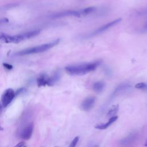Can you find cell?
<instances>
[{
  "mask_svg": "<svg viewBox=\"0 0 147 147\" xmlns=\"http://www.w3.org/2000/svg\"><path fill=\"white\" fill-rule=\"evenodd\" d=\"M100 61L77 64L68 65L65 68V71L71 75H82L95 70L99 65Z\"/></svg>",
  "mask_w": 147,
  "mask_h": 147,
  "instance_id": "1",
  "label": "cell"
},
{
  "mask_svg": "<svg viewBox=\"0 0 147 147\" xmlns=\"http://www.w3.org/2000/svg\"><path fill=\"white\" fill-rule=\"evenodd\" d=\"M60 42V39H57L52 42L35 46L33 47L29 48L27 49H25L24 50L20 51L16 53V55L18 56H24L27 55H30V54H34V53H38L41 52H45L46 51H48L51 48L54 47L56 45H57Z\"/></svg>",
  "mask_w": 147,
  "mask_h": 147,
  "instance_id": "2",
  "label": "cell"
},
{
  "mask_svg": "<svg viewBox=\"0 0 147 147\" xmlns=\"http://www.w3.org/2000/svg\"><path fill=\"white\" fill-rule=\"evenodd\" d=\"M40 33V30H34L32 31H29L28 32H25L24 33L14 35V36H10L9 34L7 35L6 38V43H18L22 41L32 38L33 37H35L37 36Z\"/></svg>",
  "mask_w": 147,
  "mask_h": 147,
  "instance_id": "3",
  "label": "cell"
},
{
  "mask_svg": "<svg viewBox=\"0 0 147 147\" xmlns=\"http://www.w3.org/2000/svg\"><path fill=\"white\" fill-rule=\"evenodd\" d=\"M121 18H118V19H116L115 20L111 21L109 22V23H107L105 25H103L102 26H100L98 29H96L95 30H94L93 32H92L88 35H87V37H93V36L98 35L100 33H102L103 32H105V31L107 30L110 28H111L113 27L114 26L116 25L117 24H118L119 22H121Z\"/></svg>",
  "mask_w": 147,
  "mask_h": 147,
  "instance_id": "4",
  "label": "cell"
},
{
  "mask_svg": "<svg viewBox=\"0 0 147 147\" xmlns=\"http://www.w3.org/2000/svg\"><path fill=\"white\" fill-rule=\"evenodd\" d=\"M15 96V92L12 88H8L6 90L3 92L1 97L2 105L3 107H5L8 106L13 100Z\"/></svg>",
  "mask_w": 147,
  "mask_h": 147,
  "instance_id": "5",
  "label": "cell"
},
{
  "mask_svg": "<svg viewBox=\"0 0 147 147\" xmlns=\"http://www.w3.org/2000/svg\"><path fill=\"white\" fill-rule=\"evenodd\" d=\"M82 13L80 10H65L53 14L51 16V18H62L65 17H80Z\"/></svg>",
  "mask_w": 147,
  "mask_h": 147,
  "instance_id": "6",
  "label": "cell"
},
{
  "mask_svg": "<svg viewBox=\"0 0 147 147\" xmlns=\"http://www.w3.org/2000/svg\"><path fill=\"white\" fill-rule=\"evenodd\" d=\"M95 99L96 98L94 96H89L86 98L82 103V109L84 111H88L91 110L95 104Z\"/></svg>",
  "mask_w": 147,
  "mask_h": 147,
  "instance_id": "7",
  "label": "cell"
},
{
  "mask_svg": "<svg viewBox=\"0 0 147 147\" xmlns=\"http://www.w3.org/2000/svg\"><path fill=\"white\" fill-rule=\"evenodd\" d=\"M33 130V125L32 123H30L26 126L22 130L21 133V137L24 140H29L32 134Z\"/></svg>",
  "mask_w": 147,
  "mask_h": 147,
  "instance_id": "8",
  "label": "cell"
},
{
  "mask_svg": "<svg viewBox=\"0 0 147 147\" xmlns=\"http://www.w3.org/2000/svg\"><path fill=\"white\" fill-rule=\"evenodd\" d=\"M60 78V74L58 72H55L51 76L48 78L47 80V85L53 86Z\"/></svg>",
  "mask_w": 147,
  "mask_h": 147,
  "instance_id": "9",
  "label": "cell"
},
{
  "mask_svg": "<svg viewBox=\"0 0 147 147\" xmlns=\"http://www.w3.org/2000/svg\"><path fill=\"white\" fill-rule=\"evenodd\" d=\"M48 76L45 74H41L37 79V84L38 87L47 85V80Z\"/></svg>",
  "mask_w": 147,
  "mask_h": 147,
  "instance_id": "10",
  "label": "cell"
},
{
  "mask_svg": "<svg viewBox=\"0 0 147 147\" xmlns=\"http://www.w3.org/2000/svg\"><path fill=\"white\" fill-rule=\"evenodd\" d=\"M93 90L96 92H102L105 88V83L102 81H98L94 83L92 86Z\"/></svg>",
  "mask_w": 147,
  "mask_h": 147,
  "instance_id": "11",
  "label": "cell"
},
{
  "mask_svg": "<svg viewBox=\"0 0 147 147\" xmlns=\"http://www.w3.org/2000/svg\"><path fill=\"white\" fill-rule=\"evenodd\" d=\"M119 110V106L118 105H113L109 110L107 113V117H112L113 116L116 115L117 113H118Z\"/></svg>",
  "mask_w": 147,
  "mask_h": 147,
  "instance_id": "12",
  "label": "cell"
},
{
  "mask_svg": "<svg viewBox=\"0 0 147 147\" xmlns=\"http://www.w3.org/2000/svg\"><path fill=\"white\" fill-rule=\"evenodd\" d=\"M95 9H96V8L95 7H88L86 8L82 9L80 10L82 13V15L84 16V15H87V14L93 13L95 10Z\"/></svg>",
  "mask_w": 147,
  "mask_h": 147,
  "instance_id": "13",
  "label": "cell"
},
{
  "mask_svg": "<svg viewBox=\"0 0 147 147\" xmlns=\"http://www.w3.org/2000/svg\"><path fill=\"white\" fill-rule=\"evenodd\" d=\"M135 87L137 89L144 90L147 88V84L145 83H138L135 85Z\"/></svg>",
  "mask_w": 147,
  "mask_h": 147,
  "instance_id": "14",
  "label": "cell"
},
{
  "mask_svg": "<svg viewBox=\"0 0 147 147\" xmlns=\"http://www.w3.org/2000/svg\"><path fill=\"white\" fill-rule=\"evenodd\" d=\"M79 140V136L75 137L73 139V140L71 142V143H70V144H69V145L68 147H75V146L76 145V144H77V143H78Z\"/></svg>",
  "mask_w": 147,
  "mask_h": 147,
  "instance_id": "15",
  "label": "cell"
},
{
  "mask_svg": "<svg viewBox=\"0 0 147 147\" xmlns=\"http://www.w3.org/2000/svg\"><path fill=\"white\" fill-rule=\"evenodd\" d=\"M3 65L4 66V67H5L6 68H7V69H13V65H11V64H8V63H3Z\"/></svg>",
  "mask_w": 147,
  "mask_h": 147,
  "instance_id": "16",
  "label": "cell"
},
{
  "mask_svg": "<svg viewBox=\"0 0 147 147\" xmlns=\"http://www.w3.org/2000/svg\"><path fill=\"white\" fill-rule=\"evenodd\" d=\"M25 90V89L24 88H20V89H18L16 92H15V95H18V94L22 93V92H24Z\"/></svg>",
  "mask_w": 147,
  "mask_h": 147,
  "instance_id": "17",
  "label": "cell"
},
{
  "mask_svg": "<svg viewBox=\"0 0 147 147\" xmlns=\"http://www.w3.org/2000/svg\"><path fill=\"white\" fill-rule=\"evenodd\" d=\"M25 145V142L23 141H21L18 142L16 145H15L14 147H24Z\"/></svg>",
  "mask_w": 147,
  "mask_h": 147,
  "instance_id": "18",
  "label": "cell"
},
{
  "mask_svg": "<svg viewBox=\"0 0 147 147\" xmlns=\"http://www.w3.org/2000/svg\"><path fill=\"white\" fill-rule=\"evenodd\" d=\"M142 30L144 32H147V22H145L142 27Z\"/></svg>",
  "mask_w": 147,
  "mask_h": 147,
  "instance_id": "19",
  "label": "cell"
},
{
  "mask_svg": "<svg viewBox=\"0 0 147 147\" xmlns=\"http://www.w3.org/2000/svg\"><path fill=\"white\" fill-rule=\"evenodd\" d=\"M140 14H141V15H146V14H147V8L145 9V10H142V11H141L140 12Z\"/></svg>",
  "mask_w": 147,
  "mask_h": 147,
  "instance_id": "20",
  "label": "cell"
},
{
  "mask_svg": "<svg viewBox=\"0 0 147 147\" xmlns=\"http://www.w3.org/2000/svg\"><path fill=\"white\" fill-rule=\"evenodd\" d=\"M2 107H3V106H2V103H0V115H1V113H2Z\"/></svg>",
  "mask_w": 147,
  "mask_h": 147,
  "instance_id": "21",
  "label": "cell"
},
{
  "mask_svg": "<svg viewBox=\"0 0 147 147\" xmlns=\"http://www.w3.org/2000/svg\"><path fill=\"white\" fill-rule=\"evenodd\" d=\"M145 146H146V147H147V141H146V143H145Z\"/></svg>",
  "mask_w": 147,
  "mask_h": 147,
  "instance_id": "22",
  "label": "cell"
},
{
  "mask_svg": "<svg viewBox=\"0 0 147 147\" xmlns=\"http://www.w3.org/2000/svg\"><path fill=\"white\" fill-rule=\"evenodd\" d=\"M24 147H26V146H24Z\"/></svg>",
  "mask_w": 147,
  "mask_h": 147,
  "instance_id": "23",
  "label": "cell"
},
{
  "mask_svg": "<svg viewBox=\"0 0 147 147\" xmlns=\"http://www.w3.org/2000/svg\"><path fill=\"white\" fill-rule=\"evenodd\" d=\"M55 147H56V146H55Z\"/></svg>",
  "mask_w": 147,
  "mask_h": 147,
  "instance_id": "24",
  "label": "cell"
}]
</instances>
